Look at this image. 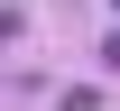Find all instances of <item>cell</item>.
Wrapping results in <instances>:
<instances>
[{
  "label": "cell",
  "mask_w": 120,
  "mask_h": 111,
  "mask_svg": "<svg viewBox=\"0 0 120 111\" xmlns=\"http://www.w3.org/2000/svg\"><path fill=\"white\" fill-rule=\"evenodd\" d=\"M111 9H120V0H111Z\"/></svg>",
  "instance_id": "1"
}]
</instances>
